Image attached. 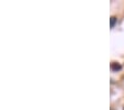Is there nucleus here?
I'll use <instances>...</instances> for the list:
<instances>
[{
	"label": "nucleus",
	"instance_id": "obj_1",
	"mask_svg": "<svg viewBox=\"0 0 124 110\" xmlns=\"http://www.w3.org/2000/svg\"><path fill=\"white\" fill-rule=\"evenodd\" d=\"M121 65H119V63L116 62H112L111 63V69L112 70H121Z\"/></svg>",
	"mask_w": 124,
	"mask_h": 110
},
{
	"label": "nucleus",
	"instance_id": "obj_2",
	"mask_svg": "<svg viewBox=\"0 0 124 110\" xmlns=\"http://www.w3.org/2000/svg\"><path fill=\"white\" fill-rule=\"evenodd\" d=\"M115 21H116V18H115V17H112V18H111V28H113V27H114Z\"/></svg>",
	"mask_w": 124,
	"mask_h": 110
}]
</instances>
